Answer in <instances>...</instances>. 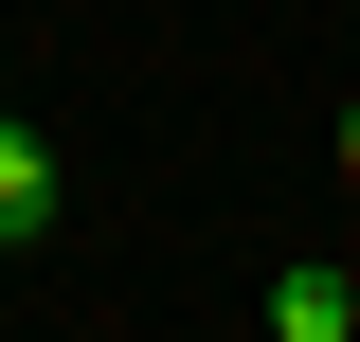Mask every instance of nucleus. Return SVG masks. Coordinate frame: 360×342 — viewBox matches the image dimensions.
Wrapping results in <instances>:
<instances>
[{
  "label": "nucleus",
  "mask_w": 360,
  "mask_h": 342,
  "mask_svg": "<svg viewBox=\"0 0 360 342\" xmlns=\"http://www.w3.org/2000/svg\"><path fill=\"white\" fill-rule=\"evenodd\" d=\"M270 342H360V270H270Z\"/></svg>",
  "instance_id": "obj_1"
},
{
  "label": "nucleus",
  "mask_w": 360,
  "mask_h": 342,
  "mask_svg": "<svg viewBox=\"0 0 360 342\" xmlns=\"http://www.w3.org/2000/svg\"><path fill=\"white\" fill-rule=\"evenodd\" d=\"M37 234H54V144L0 108V253H37Z\"/></svg>",
  "instance_id": "obj_2"
},
{
  "label": "nucleus",
  "mask_w": 360,
  "mask_h": 342,
  "mask_svg": "<svg viewBox=\"0 0 360 342\" xmlns=\"http://www.w3.org/2000/svg\"><path fill=\"white\" fill-rule=\"evenodd\" d=\"M342 180H360V108H342Z\"/></svg>",
  "instance_id": "obj_3"
}]
</instances>
